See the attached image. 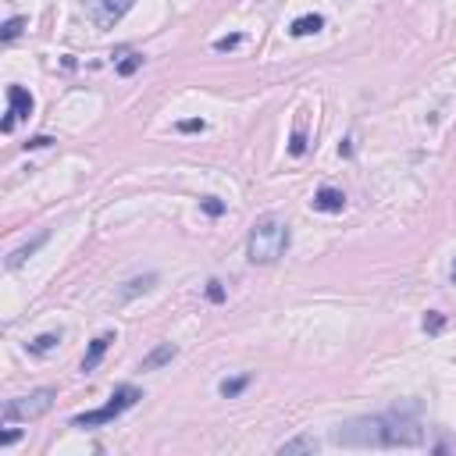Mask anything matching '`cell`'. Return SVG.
<instances>
[{
    "instance_id": "1",
    "label": "cell",
    "mask_w": 456,
    "mask_h": 456,
    "mask_svg": "<svg viewBox=\"0 0 456 456\" xmlns=\"http://www.w3.org/2000/svg\"><path fill=\"white\" fill-rule=\"evenodd\" d=\"M335 446L349 449H392V446H421L424 442V428L417 421V403L396 406L388 413H375V417H357L346 421L335 435Z\"/></svg>"
},
{
    "instance_id": "2",
    "label": "cell",
    "mask_w": 456,
    "mask_h": 456,
    "mask_svg": "<svg viewBox=\"0 0 456 456\" xmlns=\"http://www.w3.org/2000/svg\"><path fill=\"white\" fill-rule=\"evenodd\" d=\"M285 250H289V225L285 221L267 214L250 228V239H246V257H250V264H275L285 257Z\"/></svg>"
},
{
    "instance_id": "3",
    "label": "cell",
    "mask_w": 456,
    "mask_h": 456,
    "mask_svg": "<svg viewBox=\"0 0 456 456\" xmlns=\"http://www.w3.org/2000/svg\"><path fill=\"white\" fill-rule=\"evenodd\" d=\"M139 400H143V392L136 385H118L111 392V403H103L100 410H90V413H79V417H72V428H100V424H111L125 410H132Z\"/></svg>"
},
{
    "instance_id": "4",
    "label": "cell",
    "mask_w": 456,
    "mask_h": 456,
    "mask_svg": "<svg viewBox=\"0 0 456 456\" xmlns=\"http://www.w3.org/2000/svg\"><path fill=\"white\" fill-rule=\"evenodd\" d=\"M57 392L54 388H36L29 396H18V400H8L4 403V421H36L54 406Z\"/></svg>"
},
{
    "instance_id": "5",
    "label": "cell",
    "mask_w": 456,
    "mask_h": 456,
    "mask_svg": "<svg viewBox=\"0 0 456 456\" xmlns=\"http://www.w3.org/2000/svg\"><path fill=\"white\" fill-rule=\"evenodd\" d=\"M136 0H86V18L96 29H114L132 11Z\"/></svg>"
},
{
    "instance_id": "6",
    "label": "cell",
    "mask_w": 456,
    "mask_h": 456,
    "mask_svg": "<svg viewBox=\"0 0 456 456\" xmlns=\"http://www.w3.org/2000/svg\"><path fill=\"white\" fill-rule=\"evenodd\" d=\"M8 118L0 121V132H11L22 118H29L32 114V107H36V100H32V93L29 90H22V86H8Z\"/></svg>"
},
{
    "instance_id": "7",
    "label": "cell",
    "mask_w": 456,
    "mask_h": 456,
    "mask_svg": "<svg viewBox=\"0 0 456 456\" xmlns=\"http://www.w3.org/2000/svg\"><path fill=\"white\" fill-rule=\"evenodd\" d=\"M310 207L321 214H342L346 211V196L342 189H331V185H321V189L314 193V200H310Z\"/></svg>"
},
{
    "instance_id": "8",
    "label": "cell",
    "mask_w": 456,
    "mask_h": 456,
    "mask_svg": "<svg viewBox=\"0 0 456 456\" xmlns=\"http://www.w3.org/2000/svg\"><path fill=\"white\" fill-rule=\"evenodd\" d=\"M111 342H114V335H111V331H103V335H96V339L90 342L86 357H82V371H86V375H93V371L100 367V360H103V353L111 349Z\"/></svg>"
},
{
    "instance_id": "9",
    "label": "cell",
    "mask_w": 456,
    "mask_h": 456,
    "mask_svg": "<svg viewBox=\"0 0 456 456\" xmlns=\"http://www.w3.org/2000/svg\"><path fill=\"white\" fill-rule=\"evenodd\" d=\"M178 357V349L172 346V342H160L157 349H150L147 357H143V364H139V371H157V367H164V364H172Z\"/></svg>"
},
{
    "instance_id": "10",
    "label": "cell",
    "mask_w": 456,
    "mask_h": 456,
    "mask_svg": "<svg viewBox=\"0 0 456 456\" xmlns=\"http://www.w3.org/2000/svg\"><path fill=\"white\" fill-rule=\"evenodd\" d=\"M47 239H50V232H39V236H36L32 242L18 246V250H14V253L8 257V267H11V271H14V267H22V264H25V260H29V257H32V253H36V250H39V246H43Z\"/></svg>"
},
{
    "instance_id": "11",
    "label": "cell",
    "mask_w": 456,
    "mask_h": 456,
    "mask_svg": "<svg viewBox=\"0 0 456 456\" xmlns=\"http://www.w3.org/2000/svg\"><path fill=\"white\" fill-rule=\"evenodd\" d=\"M324 29V18L321 14H300L293 25H289V32H293L296 39H303V36H314V32H321Z\"/></svg>"
},
{
    "instance_id": "12",
    "label": "cell",
    "mask_w": 456,
    "mask_h": 456,
    "mask_svg": "<svg viewBox=\"0 0 456 456\" xmlns=\"http://www.w3.org/2000/svg\"><path fill=\"white\" fill-rule=\"evenodd\" d=\"M154 282H157V275H143V278H132V282H125V289H121V303H129V300H136L139 293H150L154 289Z\"/></svg>"
},
{
    "instance_id": "13",
    "label": "cell",
    "mask_w": 456,
    "mask_h": 456,
    "mask_svg": "<svg viewBox=\"0 0 456 456\" xmlns=\"http://www.w3.org/2000/svg\"><path fill=\"white\" fill-rule=\"evenodd\" d=\"M57 342H61V331H47V335H36V339L29 342V353L43 357V353H50V349H57Z\"/></svg>"
},
{
    "instance_id": "14",
    "label": "cell",
    "mask_w": 456,
    "mask_h": 456,
    "mask_svg": "<svg viewBox=\"0 0 456 456\" xmlns=\"http://www.w3.org/2000/svg\"><path fill=\"white\" fill-rule=\"evenodd\" d=\"M314 449H318V439H310V435H303V439H289V442L278 446L282 456H289V453H314Z\"/></svg>"
},
{
    "instance_id": "15",
    "label": "cell",
    "mask_w": 456,
    "mask_h": 456,
    "mask_svg": "<svg viewBox=\"0 0 456 456\" xmlns=\"http://www.w3.org/2000/svg\"><path fill=\"white\" fill-rule=\"evenodd\" d=\"M246 385H250V375H239V378H225V382L218 385V392H221L225 400H236V396H239V392H242Z\"/></svg>"
},
{
    "instance_id": "16",
    "label": "cell",
    "mask_w": 456,
    "mask_h": 456,
    "mask_svg": "<svg viewBox=\"0 0 456 456\" xmlns=\"http://www.w3.org/2000/svg\"><path fill=\"white\" fill-rule=\"evenodd\" d=\"M289 154H293V157H303V154H307V132H303V114L296 118L293 139H289Z\"/></svg>"
},
{
    "instance_id": "17",
    "label": "cell",
    "mask_w": 456,
    "mask_h": 456,
    "mask_svg": "<svg viewBox=\"0 0 456 456\" xmlns=\"http://www.w3.org/2000/svg\"><path fill=\"white\" fill-rule=\"evenodd\" d=\"M22 25H25V18H8L4 29H0V39H4V43H11V39L22 32Z\"/></svg>"
},
{
    "instance_id": "18",
    "label": "cell",
    "mask_w": 456,
    "mask_h": 456,
    "mask_svg": "<svg viewBox=\"0 0 456 456\" xmlns=\"http://www.w3.org/2000/svg\"><path fill=\"white\" fill-rule=\"evenodd\" d=\"M442 328H446V314H439V310H431V314L424 318V331H428V335H439Z\"/></svg>"
},
{
    "instance_id": "19",
    "label": "cell",
    "mask_w": 456,
    "mask_h": 456,
    "mask_svg": "<svg viewBox=\"0 0 456 456\" xmlns=\"http://www.w3.org/2000/svg\"><path fill=\"white\" fill-rule=\"evenodd\" d=\"M143 68V54H129L125 61H118V75H132Z\"/></svg>"
},
{
    "instance_id": "20",
    "label": "cell",
    "mask_w": 456,
    "mask_h": 456,
    "mask_svg": "<svg viewBox=\"0 0 456 456\" xmlns=\"http://www.w3.org/2000/svg\"><path fill=\"white\" fill-rule=\"evenodd\" d=\"M239 43H242V36H239V32H232V36H221V39H214V50H218V54H225V50H236Z\"/></svg>"
},
{
    "instance_id": "21",
    "label": "cell",
    "mask_w": 456,
    "mask_h": 456,
    "mask_svg": "<svg viewBox=\"0 0 456 456\" xmlns=\"http://www.w3.org/2000/svg\"><path fill=\"white\" fill-rule=\"evenodd\" d=\"M175 129H178V132H203L207 121H203V118H185V121H178Z\"/></svg>"
},
{
    "instance_id": "22",
    "label": "cell",
    "mask_w": 456,
    "mask_h": 456,
    "mask_svg": "<svg viewBox=\"0 0 456 456\" xmlns=\"http://www.w3.org/2000/svg\"><path fill=\"white\" fill-rule=\"evenodd\" d=\"M207 300H211V303H225V289H221V282H218V278L207 282Z\"/></svg>"
},
{
    "instance_id": "23",
    "label": "cell",
    "mask_w": 456,
    "mask_h": 456,
    "mask_svg": "<svg viewBox=\"0 0 456 456\" xmlns=\"http://www.w3.org/2000/svg\"><path fill=\"white\" fill-rule=\"evenodd\" d=\"M200 207H203V211H207V214H211V218H218V214H225V203H221V200H214V196H207V200H203Z\"/></svg>"
},
{
    "instance_id": "24",
    "label": "cell",
    "mask_w": 456,
    "mask_h": 456,
    "mask_svg": "<svg viewBox=\"0 0 456 456\" xmlns=\"http://www.w3.org/2000/svg\"><path fill=\"white\" fill-rule=\"evenodd\" d=\"M50 143H54L50 136H32V139L25 143V150H43V147H50Z\"/></svg>"
},
{
    "instance_id": "25",
    "label": "cell",
    "mask_w": 456,
    "mask_h": 456,
    "mask_svg": "<svg viewBox=\"0 0 456 456\" xmlns=\"http://www.w3.org/2000/svg\"><path fill=\"white\" fill-rule=\"evenodd\" d=\"M18 439H22V431H4L0 435V446H14Z\"/></svg>"
},
{
    "instance_id": "26",
    "label": "cell",
    "mask_w": 456,
    "mask_h": 456,
    "mask_svg": "<svg viewBox=\"0 0 456 456\" xmlns=\"http://www.w3.org/2000/svg\"><path fill=\"white\" fill-rule=\"evenodd\" d=\"M453 285H456V264H453Z\"/></svg>"
}]
</instances>
